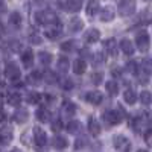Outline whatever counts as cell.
<instances>
[{
  "instance_id": "f35d334b",
  "label": "cell",
  "mask_w": 152,
  "mask_h": 152,
  "mask_svg": "<svg viewBox=\"0 0 152 152\" xmlns=\"http://www.w3.org/2000/svg\"><path fill=\"white\" fill-rule=\"evenodd\" d=\"M44 78H46L47 84H55V82H56V75H55V73H52V72H47Z\"/></svg>"
},
{
  "instance_id": "ffe728a7",
  "label": "cell",
  "mask_w": 152,
  "mask_h": 152,
  "mask_svg": "<svg viewBox=\"0 0 152 152\" xmlns=\"http://www.w3.org/2000/svg\"><path fill=\"white\" fill-rule=\"evenodd\" d=\"M82 28H84V23L81 18H72L69 21V31L70 32H79V31H82Z\"/></svg>"
},
{
  "instance_id": "ee69618b",
  "label": "cell",
  "mask_w": 152,
  "mask_h": 152,
  "mask_svg": "<svg viewBox=\"0 0 152 152\" xmlns=\"http://www.w3.org/2000/svg\"><path fill=\"white\" fill-rule=\"evenodd\" d=\"M5 119H6V114H5V113H3L2 110H0V123H2V122H3Z\"/></svg>"
},
{
  "instance_id": "2e32d148",
  "label": "cell",
  "mask_w": 152,
  "mask_h": 152,
  "mask_svg": "<svg viewBox=\"0 0 152 152\" xmlns=\"http://www.w3.org/2000/svg\"><path fill=\"white\" fill-rule=\"evenodd\" d=\"M64 8L66 11H70V12H78L82 8V0H67Z\"/></svg>"
},
{
  "instance_id": "b9f144b4",
  "label": "cell",
  "mask_w": 152,
  "mask_h": 152,
  "mask_svg": "<svg viewBox=\"0 0 152 152\" xmlns=\"http://www.w3.org/2000/svg\"><path fill=\"white\" fill-rule=\"evenodd\" d=\"M145 142H146L149 146H152V129H148V131L145 132Z\"/></svg>"
},
{
  "instance_id": "e0dca14e",
  "label": "cell",
  "mask_w": 152,
  "mask_h": 152,
  "mask_svg": "<svg viewBox=\"0 0 152 152\" xmlns=\"http://www.w3.org/2000/svg\"><path fill=\"white\" fill-rule=\"evenodd\" d=\"M52 145H53L55 149H66L69 146V140H67V137H64V135H56L53 138Z\"/></svg>"
},
{
  "instance_id": "ba28073f",
  "label": "cell",
  "mask_w": 152,
  "mask_h": 152,
  "mask_svg": "<svg viewBox=\"0 0 152 152\" xmlns=\"http://www.w3.org/2000/svg\"><path fill=\"white\" fill-rule=\"evenodd\" d=\"M12 137H14V132L9 126H3L2 129H0V145H9L12 142Z\"/></svg>"
},
{
  "instance_id": "d590c367",
  "label": "cell",
  "mask_w": 152,
  "mask_h": 152,
  "mask_svg": "<svg viewBox=\"0 0 152 152\" xmlns=\"http://www.w3.org/2000/svg\"><path fill=\"white\" fill-rule=\"evenodd\" d=\"M126 70H128L129 73H137V70H138V66H137V62L135 61H129L128 64H126Z\"/></svg>"
},
{
  "instance_id": "30bf717a",
  "label": "cell",
  "mask_w": 152,
  "mask_h": 152,
  "mask_svg": "<svg viewBox=\"0 0 152 152\" xmlns=\"http://www.w3.org/2000/svg\"><path fill=\"white\" fill-rule=\"evenodd\" d=\"M84 99L87 100L88 104H91V105H99L104 100V96H102V93H99V91H88V93H85Z\"/></svg>"
},
{
  "instance_id": "8d00e7d4",
  "label": "cell",
  "mask_w": 152,
  "mask_h": 152,
  "mask_svg": "<svg viewBox=\"0 0 152 152\" xmlns=\"http://www.w3.org/2000/svg\"><path fill=\"white\" fill-rule=\"evenodd\" d=\"M61 87H62V90H72V88L75 87V82H72V79H64L61 82Z\"/></svg>"
},
{
  "instance_id": "7a4b0ae2",
  "label": "cell",
  "mask_w": 152,
  "mask_h": 152,
  "mask_svg": "<svg viewBox=\"0 0 152 152\" xmlns=\"http://www.w3.org/2000/svg\"><path fill=\"white\" fill-rule=\"evenodd\" d=\"M135 44L138 47L140 52H148L149 50V44H151V38H149V34L142 31L135 35Z\"/></svg>"
},
{
  "instance_id": "7c38bea8",
  "label": "cell",
  "mask_w": 152,
  "mask_h": 152,
  "mask_svg": "<svg viewBox=\"0 0 152 152\" xmlns=\"http://www.w3.org/2000/svg\"><path fill=\"white\" fill-rule=\"evenodd\" d=\"M99 37H100V32H99L97 29L91 28V29H88V31L85 32V35H84V40H85L88 44H93V43H96V41L99 40Z\"/></svg>"
},
{
  "instance_id": "f6af8a7d",
  "label": "cell",
  "mask_w": 152,
  "mask_h": 152,
  "mask_svg": "<svg viewBox=\"0 0 152 152\" xmlns=\"http://www.w3.org/2000/svg\"><path fill=\"white\" fill-rule=\"evenodd\" d=\"M31 40H32V43H41V38L40 37H32Z\"/></svg>"
},
{
  "instance_id": "6da1fadb",
  "label": "cell",
  "mask_w": 152,
  "mask_h": 152,
  "mask_svg": "<svg viewBox=\"0 0 152 152\" xmlns=\"http://www.w3.org/2000/svg\"><path fill=\"white\" fill-rule=\"evenodd\" d=\"M113 145L119 152H129L131 148H132L131 140L128 137H125V135H116L113 138Z\"/></svg>"
},
{
  "instance_id": "9a60e30c",
  "label": "cell",
  "mask_w": 152,
  "mask_h": 152,
  "mask_svg": "<svg viewBox=\"0 0 152 152\" xmlns=\"http://www.w3.org/2000/svg\"><path fill=\"white\" fill-rule=\"evenodd\" d=\"M29 117V113L26 110H17L14 114H12V120L15 123H24Z\"/></svg>"
},
{
  "instance_id": "4dcf8cb0",
  "label": "cell",
  "mask_w": 152,
  "mask_h": 152,
  "mask_svg": "<svg viewBox=\"0 0 152 152\" xmlns=\"http://www.w3.org/2000/svg\"><path fill=\"white\" fill-rule=\"evenodd\" d=\"M140 102L143 104V105H151L152 104V93L151 91H142L140 93Z\"/></svg>"
},
{
  "instance_id": "836d02e7",
  "label": "cell",
  "mask_w": 152,
  "mask_h": 152,
  "mask_svg": "<svg viewBox=\"0 0 152 152\" xmlns=\"http://www.w3.org/2000/svg\"><path fill=\"white\" fill-rule=\"evenodd\" d=\"M58 70H61V72H67L69 70V59L67 58H59V61H58Z\"/></svg>"
},
{
  "instance_id": "d6a6232c",
  "label": "cell",
  "mask_w": 152,
  "mask_h": 152,
  "mask_svg": "<svg viewBox=\"0 0 152 152\" xmlns=\"http://www.w3.org/2000/svg\"><path fill=\"white\" fill-rule=\"evenodd\" d=\"M9 21L11 24H15V26H20L21 24V15H20V12H12V14L9 15Z\"/></svg>"
},
{
  "instance_id": "74e56055",
  "label": "cell",
  "mask_w": 152,
  "mask_h": 152,
  "mask_svg": "<svg viewBox=\"0 0 152 152\" xmlns=\"http://www.w3.org/2000/svg\"><path fill=\"white\" fill-rule=\"evenodd\" d=\"M41 78H43V76H41L40 72H32V75L29 76V81H31L32 84H38V81H40Z\"/></svg>"
},
{
  "instance_id": "8fae6325",
  "label": "cell",
  "mask_w": 152,
  "mask_h": 152,
  "mask_svg": "<svg viewBox=\"0 0 152 152\" xmlns=\"http://www.w3.org/2000/svg\"><path fill=\"white\" fill-rule=\"evenodd\" d=\"M61 113H62V116H66V117H72L76 113V105L73 102H70V100H64V102H62Z\"/></svg>"
},
{
  "instance_id": "4316f807",
  "label": "cell",
  "mask_w": 152,
  "mask_h": 152,
  "mask_svg": "<svg viewBox=\"0 0 152 152\" xmlns=\"http://www.w3.org/2000/svg\"><path fill=\"white\" fill-rule=\"evenodd\" d=\"M38 61H40L43 66H49L50 62H52V55L49 52H40L38 53Z\"/></svg>"
},
{
  "instance_id": "7dc6e473",
  "label": "cell",
  "mask_w": 152,
  "mask_h": 152,
  "mask_svg": "<svg viewBox=\"0 0 152 152\" xmlns=\"http://www.w3.org/2000/svg\"><path fill=\"white\" fill-rule=\"evenodd\" d=\"M137 152H148V151H145V149H138Z\"/></svg>"
},
{
  "instance_id": "d6986e66",
  "label": "cell",
  "mask_w": 152,
  "mask_h": 152,
  "mask_svg": "<svg viewBox=\"0 0 152 152\" xmlns=\"http://www.w3.org/2000/svg\"><path fill=\"white\" fill-rule=\"evenodd\" d=\"M88 131H90V134L94 135V137L100 134V125L94 117H90V120H88Z\"/></svg>"
},
{
  "instance_id": "5bb4252c",
  "label": "cell",
  "mask_w": 152,
  "mask_h": 152,
  "mask_svg": "<svg viewBox=\"0 0 152 152\" xmlns=\"http://www.w3.org/2000/svg\"><path fill=\"white\" fill-rule=\"evenodd\" d=\"M120 49H122V52H123L125 55H129V56L134 53V50H135L132 41L128 40V38H123V40L120 41Z\"/></svg>"
},
{
  "instance_id": "cb8c5ba5",
  "label": "cell",
  "mask_w": 152,
  "mask_h": 152,
  "mask_svg": "<svg viewBox=\"0 0 152 152\" xmlns=\"http://www.w3.org/2000/svg\"><path fill=\"white\" fill-rule=\"evenodd\" d=\"M123 100L128 105H134L135 102H137V94H135V91L134 90H126L125 93H123Z\"/></svg>"
},
{
  "instance_id": "9c48e42d",
  "label": "cell",
  "mask_w": 152,
  "mask_h": 152,
  "mask_svg": "<svg viewBox=\"0 0 152 152\" xmlns=\"http://www.w3.org/2000/svg\"><path fill=\"white\" fill-rule=\"evenodd\" d=\"M61 34H62L61 26H59V24H55V23L50 24V28H47L46 32H44L46 38H49V40H56V38L61 37Z\"/></svg>"
},
{
  "instance_id": "60d3db41",
  "label": "cell",
  "mask_w": 152,
  "mask_h": 152,
  "mask_svg": "<svg viewBox=\"0 0 152 152\" xmlns=\"http://www.w3.org/2000/svg\"><path fill=\"white\" fill-rule=\"evenodd\" d=\"M50 126H52V129H53V131H59V129L62 128V120L56 119V120L52 122V125H50Z\"/></svg>"
},
{
  "instance_id": "bcb514c9",
  "label": "cell",
  "mask_w": 152,
  "mask_h": 152,
  "mask_svg": "<svg viewBox=\"0 0 152 152\" xmlns=\"http://www.w3.org/2000/svg\"><path fill=\"white\" fill-rule=\"evenodd\" d=\"M3 105V99H2V94H0V107H2ZM0 110H2V108H0Z\"/></svg>"
},
{
  "instance_id": "f1b7e54d",
  "label": "cell",
  "mask_w": 152,
  "mask_h": 152,
  "mask_svg": "<svg viewBox=\"0 0 152 152\" xmlns=\"http://www.w3.org/2000/svg\"><path fill=\"white\" fill-rule=\"evenodd\" d=\"M67 131H69L70 134L79 132V131H81V122H78V120H72V122H69V125H67Z\"/></svg>"
},
{
  "instance_id": "8992f818",
  "label": "cell",
  "mask_w": 152,
  "mask_h": 152,
  "mask_svg": "<svg viewBox=\"0 0 152 152\" xmlns=\"http://www.w3.org/2000/svg\"><path fill=\"white\" fill-rule=\"evenodd\" d=\"M104 120L108 125H111V126L119 125L122 122V114L119 111H116V110H108V111L104 113Z\"/></svg>"
},
{
  "instance_id": "603a6c76",
  "label": "cell",
  "mask_w": 152,
  "mask_h": 152,
  "mask_svg": "<svg viewBox=\"0 0 152 152\" xmlns=\"http://www.w3.org/2000/svg\"><path fill=\"white\" fill-rule=\"evenodd\" d=\"M104 46L108 50L110 55H113V56L117 55V46H116V40H114V38H108V40L104 43Z\"/></svg>"
},
{
  "instance_id": "1f68e13d",
  "label": "cell",
  "mask_w": 152,
  "mask_h": 152,
  "mask_svg": "<svg viewBox=\"0 0 152 152\" xmlns=\"http://www.w3.org/2000/svg\"><path fill=\"white\" fill-rule=\"evenodd\" d=\"M76 47V41L75 40H67L61 44V50L62 52H72V50Z\"/></svg>"
},
{
  "instance_id": "3957f363",
  "label": "cell",
  "mask_w": 152,
  "mask_h": 152,
  "mask_svg": "<svg viewBox=\"0 0 152 152\" xmlns=\"http://www.w3.org/2000/svg\"><path fill=\"white\" fill-rule=\"evenodd\" d=\"M35 20L40 24H49V23L53 24L56 21V15L52 11H38L35 14Z\"/></svg>"
},
{
  "instance_id": "83f0119b",
  "label": "cell",
  "mask_w": 152,
  "mask_h": 152,
  "mask_svg": "<svg viewBox=\"0 0 152 152\" xmlns=\"http://www.w3.org/2000/svg\"><path fill=\"white\" fill-rule=\"evenodd\" d=\"M41 100V94L37 93V91H31L26 94V102L28 104H38Z\"/></svg>"
},
{
  "instance_id": "44dd1931",
  "label": "cell",
  "mask_w": 152,
  "mask_h": 152,
  "mask_svg": "<svg viewBox=\"0 0 152 152\" xmlns=\"http://www.w3.org/2000/svg\"><path fill=\"white\" fill-rule=\"evenodd\" d=\"M113 18H114V9H113V8L107 6V8H104L102 11H100V20H102V21L108 23V21H111Z\"/></svg>"
},
{
  "instance_id": "ab89813d",
  "label": "cell",
  "mask_w": 152,
  "mask_h": 152,
  "mask_svg": "<svg viewBox=\"0 0 152 152\" xmlns=\"http://www.w3.org/2000/svg\"><path fill=\"white\" fill-rule=\"evenodd\" d=\"M84 146H87V140H85V138H82V137L75 142V149H82Z\"/></svg>"
},
{
  "instance_id": "f546056e",
  "label": "cell",
  "mask_w": 152,
  "mask_h": 152,
  "mask_svg": "<svg viewBox=\"0 0 152 152\" xmlns=\"http://www.w3.org/2000/svg\"><path fill=\"white\" fill-rule=\"evenodd\" d=\"M20 102H21V96H20L18 93H12V94H9V97H8V104H9V105H12V107H18Z\"/></svg>"
},
{
  "instance_id": "4fadbf2b",
  "label": "cell",
  "mask_w": 152,
  "mask_h": 152,
  "mask_svg": "<svg viewBox=\"0 0 152 152\" xmlns=\"http://www.w3.org/2000/svg\"><path fill=\"white\" fill-rule=\"evenodd\" d=\"M21 62L24 64V67H26V69H31L34 66V53H32L31 49H26L21 53Z\"/></svg>"
},
{
  "instance_id": "277c9868",
  "label": "cell",
  "mask_w": 152,
  "mask_h": 152,
  "mask_svg": "<svg viewBox=\"0 0 152 152\" xmlns=\"http://www.w3.org/2000/svg\"><path fill=\"white\" fill-rule=\"evenodd\" d=\"M134 12H135V0H123L119 5V14L122 17L132 15Z\"/></svg>"
},
{
  "instance_id": "484cf974",
  "label": "cell",
  "mask_w": 152,
  "mask_h": 152,
  "mask_svg": "<svg viewBox=\"0 0 152 152\" xmlns=\"http://www.w3.org/2000/svg\"><path fill=\"white\" fill-rule=\"evenodd\" d=\"M105 88H107V91H108L111 96H116V94L119 93V85H117L116 81H108V82L105 84Z\"/></svg>"
},
{
  "instance_id": "7402d4cb",
  "label": "cell",
  "mask_w": 152,
  "mask_h": 152,
  "mask_svg": "<svg viewBox=\"0 0 152 152\" xmlns=\"http://www.w3.org/2000/svg\"><path fill=\"white\" fill-rule=\"evenodd\" d=\"M87 70V62L84 59H75L73 62V72L76 75H82Z\"/></svg>"
},
{
  "instance_id": "d4e9b609",
  "label": "cell",
  "mask_w": 152,
  "mask_h": 152,
  "mask_svg": "<svg viewBox=\"0 0 152 152\" xmlns=\"http://www.w3.org/2000/svg\"><path fill=\"white\" fill-rule=\"evenodd\" d=\"M97 11H99V0H90L87 5V9H85L87 15H94Z\"/></svg>"
},
{
  "instance_id": "e575fe53",
  "label": "cell",
  "mask_w": 152,
  "mask_h": 152,
  "mask_svg": "<svg viewBox=\"0 0 152 152\" xmlns=\"http://www.w3.org/2000/svg\"><path fill=\"white\" fill-rule=\"evenodd\" d=\"M102 81H104V73H102V72H96V73L91 75V82H93L94 85H99Z\"/></svg>"
},
{
  "instance_id": "ac0fdd59",
  "label": "cell",
  "mask_w": 152,
  "mask_h": 152,
  "mask_svg": "<svg viewBox=\"0 0 152 152\" xmlns=\"http://www.w3.org/2000/svg\"><path fill=\"white\" fill-rule=\"evenodd\" d=\"M35 116H37V119L40 120V122L46 123V122H49V120H50V111H49L47 108L41 107V108H38V110H37Z\"/></svg>"
},
{
  "instance_id": "7bdbcfd3",
  "label": "cell",
  "mask_w": 152,
  "mask_h": 152,
  "mask_svg": "<svg viewBox=\"0 0 152 152\" xmlns=\"http://www.w3.org/2000/svg\"><path fill=\"white\" fill-rule=\"evenodd\" d=\"M5 9H6V6H5L3 3H0V17L5 14Z\"/></svg>"
},
{
  "instance_id": "52a82bcc",
  "label": "cell",
  "mask_w": 152,
  "mask_h": 152,
  "mask_svg": "<svg viewBox=\"0 0 152 152\" xmlns=\"http://www.w3.org/2000/svg\"><path fill=\"white\" fill-rule=\"evenodd\" d=\"M34 140H35L37 146H46V143H47V135H46L44 129L40 128V126H35L34 128Z\"/></svg>"
},
{
  "instance_id": "5b68a950",
  "label": "cell",
  "mask_w": 152,
  "mask_h": 152,
  "mask_svg": "<svg viewBox=\"0 0 152 152\" xmlns=\"http://www.w3.org/2000/svg\"><path fill=\"white\" fill-rule=\"evenodd\" d=\"M5 75L11 81H18L20 76H21V72H20V67L15 64V62H8L6 67H5Z\"/></svg>"
}]
</instances>
